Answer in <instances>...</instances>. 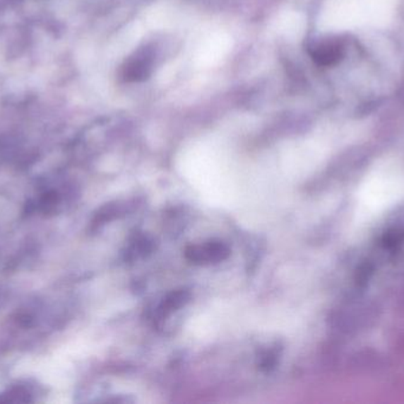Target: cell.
<instances>
[{"label":"cell","mask_w":404,"mask_h":404,"mask_svg":"<svg viewBox=\"0 0 404 404\" xmlns=\"http://www.w3.org/2000/svg\"><path fill=\"white\" fill-rule=\"evenodd\" d=\"M311 57L318 66H333L340 62L344 55L343 44L340 40H328L316 44L311 49Z\"/></svg>","instance_id":"obj_2"},{"label":"cell","mask_w":404,"mask_h":404,"mask_svg":"<svg viewBox=\"0 0 404 404\" xmlns=\"http://www.w3.org/2000/svg\"><path fill=\"white\" fill-rule=\"evenodd\" d=\"M59 195L57 191L50 190L47 192L44 193L43 196L40 197V202L37 205V208L42 209L43 212H49L51 209L54 208L56 205L59 203Z\"/></svg>","instance_id":"obj_4"},{"label":"cell","mask_w":404,"mask_h":404,"mask_svg":"<svg viewBox=\"0 0 404 404\" xmlns=\"http://www.w3.org/2000/svg\"><path fill=\"white\" fill-rule=\"evenodd\" d=\"M228 248L221 242H210L203 246H194L187 250L188 259L196 263L218 262L227 258Z\"/></svg>","instance_id":"obj_3"},{"label":"cell","mask_w":404,"mask_h":404,"mask_svg":"<svg viewBox=\"0 0 404 404\" xmlns=\"http://www.w3.org/2000/svg\"><path fill=\"white\" fill-rule=\"evenodd\" d=\"M153 70V56L147 50L135 54L122 67V79L126 82H140L148 79Z\"/></svg>","instance_id":"obj_1"}]
</instances>
